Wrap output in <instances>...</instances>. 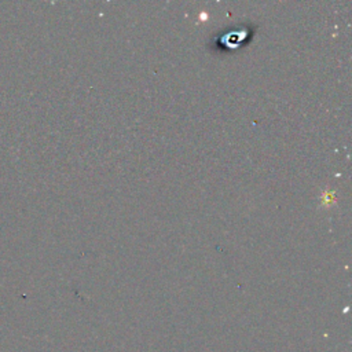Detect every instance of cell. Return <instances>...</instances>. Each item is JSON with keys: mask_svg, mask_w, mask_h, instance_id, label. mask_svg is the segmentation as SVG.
Listing matches in <instances>:
<instances>
[{"mask_svg": "<svg viewBox=\"0 0 352 352\" xmlns=\"http://www.w3.org/2000/svg\"><path fill=\"white\" fill-rule=\"evenodd\" d=\"M249 33H250V30L243 29V28H242L241 30H238V32H228V33H224L223 36H220V37L217 38V43H219V44L221 43V45H226V47H228V48H234V47H236L238 43H241Z\"/></svg>", "mask_w": 352, "mask_h": 352, "instance_id": "6da1fadb", "label": "cell"}]
</instances>
